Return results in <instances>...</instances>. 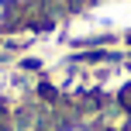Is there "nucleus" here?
I'll return each instance as SVG.
<instances>
[{
  "label": "nucleus",
  "mask_w": 131,
  "mask_h": 131,
  "mask_svg": "<svg viewBox=\"0 0 131 131\" xmlns=\"http://www.w3.org/2000/svg\"><path fill=\"white\" fill-rule=\"evenodd\" d=\"M7 21V0H0V24Z\"/></svg>",
  "instance_id": "f257e3e1"
},
{
  "label": "nucleus",
  "mask_w": 131,
  "mask_h": 131,
  "mask_svg": "<svg viewBox=\"0 0 131 131\" xmlns=\"http://www.w3.org/2000/svg\"><path fill=\"white\" fill-rule=\"evenodd\" d=\"M69 131H93V128H83V124H76V128H69Z\"/></svg>",
  "instance_id": "f03ea898"
},
{
  "label": "nucleus",
  "mask_w": 131,
  "mask_h": 131,
  "mask_svg": "<svg viewBox=\"0 0 131 131\" xmlns=\"http://www.w3.org/2000/svg\"><path fill=\"white\" fill-rule=\"evenodd\" d=\"M14 4H31V0H14Z\"/></svg>",
  "instance_id": "7ed1b4c3"
}]
</instances>
